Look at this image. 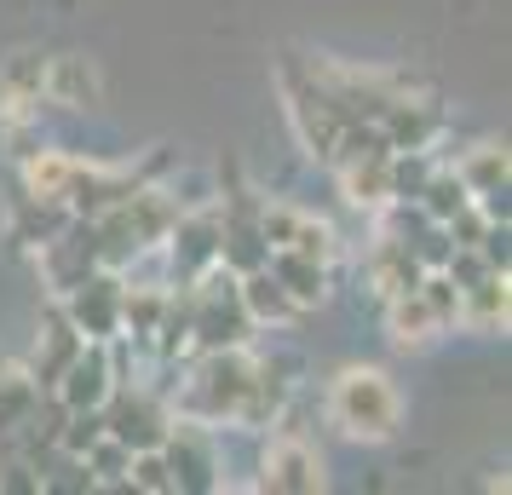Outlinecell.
I'll use <instances>...</instances> for the list:
<instances>
[{
  "label": "cell",
  "mask_w": 512,
  "mask_h": 495,
  "mask_svg": "<svg viewBox=\"0 0 512 495\" xmlns=\"http://www.w3.org/2000/svg\"><path fill=\"white\" fill-rule=\"evenodd\" d=\"M340 179H346V202H357V208H386L392 202V150L386 156L340 162Z\"/></svg>",
  "instance_id": "obj_12"
},
{
  "label": "cell",
  "mask_w": 512,
  "mask_h": 495,
  "mask_svg": "<svg viewBox=\"0 0 512 495\" xmlns=\"http://www.w3.org/2000/svg\"><path fill=\"white\" fill-rule=\"evenodd\" d=\"M282 398H288V380H282V369H271V363H254V375H248V392H242L236 421H248V426L277 421Z\"/></svg>",
  "instance_id": "obj_14"
},
{
  "label": "cell",
  "mask_w": 512,
  "mask_h": 495,
  "mask_svg": "<svg viewBox=\"0 0 512 495\" xmlns=\"http://www.w3.org/2000/svg\"><path fill=\"white\" fill-rule=\"evenodd\" d=\"M70 294V306H64V317H70L75 329H81V340H110V334H121V283L116 277H81L75 288H64Z\"/></svg>",
  "instance_id": "obj_5"
},
{
  "label": "cell",
  "mask_w": 512,
  "mask_h": 495,
  "mask_svg": "<svg viewBox=\"0 0 512 495\" xmlns=\"http://www.w3.org/2000/svg\"><path fill=\"white\" fill-rule=\"evenodd\" d=\"M162 461H167V472H173V490H213V455L196 432H185V426L173 432V426H167Z\"/></svg>",
  "instance_id": "obj_8"
},
{
  "label": "cell",
  "mask_w": 512,
  "mask_h": 495,
  "mask_svg": "<svg viewBox=\"0 0 512 495\" xmlns=\"http://www.w3.org/2000/svg\"><path fill=\"white\" fill-rule=\"evenodd\" d=\"M47 93L58 98V104H70V110H87L98 98V75L87 58H52L47 64Z\"/></svg>",
  "instance_id": "obj_16"
},
{
  "label": "cell",
  "mask_w": 512,
  "mask_h": 495,
  "mask_svg": "<svg viewBox=\"0 0 512 495\" xmlns=\"http://www.w3.org/2000/svg\"><path fill=\"white\" fill-rule=\"evenodd\" d=\"M461 323H472V329H507V271H484L478 283L461 288Z\"/></svg>",
  "instance_id": "obj_11"
},
{
  "label": "cell",
  "mask_w": 512,
  "mask_h": 495,
  "mask_svg": "<svg viewBox=\"0 0 512 495\" xmlns=\"http://www.w3.org/2000/svg\"><path fill=\"white\" fill-rule=\"evenodd\" d=\"M81 346H87V340H81V329H75L64 311H58V317L47 323V346H41V363H35V375H29V380H35V386H58V375L70 369V357L81 352Z\"/></svg>",
  "instance_id": "obj_15"
},
{
  "label": "cell",
  "mask_w": 512,
  "mask_h": 495,
  "mask_svg": "<svg viewBox=\"0 0 512 495\" xmlns=\"http://www.w3.org/2000/svg\"><path fill=\"white\" fill-rule=\"evenodd\" d=\"M0 93L12 98V104H24V98H41L47 93V58H35V52H18L6 75H0Z\"/></svg>",
  "instance_id": "obj_19"
},
{
  "label": "cell",
  "mask_w": 512,
  "mask_h": 495,
  "mask_svg": "<svg viewBox=\"0 0 512 495\" xmlns=\"http://www.w3.org/2000/svg\"><path fill=\"white\" fill-rule=\"evenodd\" d=\"M58 403L64 409H104V398L116 392V375H110V357L98 352V340L93 346H81V352L70 357V369L58 375Z\"/></svg>",
  "instance_id": "obj_6"
},
{
  "label": "cell",
  "mask_w": 512,
  "mask_h": 495,
  "mask_svg": "<svg viewBox=\"0 0 512 495\" xmlns=\"http://www.w3.org/2000/svg\"><path fill=\"white\" fill-rule=\"evenodd\" d=\"M328 415L351 438H392L403 403H397L392 380L380 375V369H346V375L334 380V392H328Z\"/></svg>",
  "instance_id": "obj_1"
},
{
  "label": "cell",
  "mask_w": 512,
  "mask_h": 495,
  "mask_svg": "<svg viewBox=\"0 0 512 495\" xmlns=\"http://www.w3.org/2000/svg\"><path fill=\"white\" fill-rule=\"evenodd\" d=\"M369 277L374 288L392 300V294H409V288H420V260H415V248L403 242V236H380V248H374V260H369Z\"/></svg>",
  "instance_id": "obj_10"
},
{
  "label": "cell",
  "mask_w": 512,
  "mask_h": 495,
  "mask_svg": "<svg viewBox=\"0 0 512 495\" xmlns=\"http://www.w3.org/2000/svg\"><path fill=\"white\" fill-rule=\"evenodd\" d=\"M259 490H277V495L323 490V455L305 438H277L265 449V461H259Z\"/></svg>",
  "instance_id": "obj_3"
},
{
  "label": "cell",
  "mask_w": 512,
  "mask_h": 495,
  "mask_svg": "<svg viewBox=\"0 0 512 495\" xmlns=\"http://www.w3.org/2000/svg\"><path fill=\"white\" fill-rule=\"evenodd\" d=\"M98 415H104V432H110L116 444H127V449H162L167 426H173L144 392H110Z\"/></svg>",
  "instance_id": "obj_4"
},
{
  "label": "cell",
  "mask_w": 512,
  "mask_h": 495,
  "mask_svg": "<svg viewBox=\"0 0 512 495\" xmlns=\"http://www.w3.org/2000/svg\"><path fill=\"white\" fill-rule=\"evenodd\" d=\"M208 265H219V225L213 219H173V271L185 277V283H196Z\"/></svg>",
  "instance_id": "obj_9"
},
{
  "label": "cell",
  "mask_w": 512,
  "mask_h": 495,
  "mask_svg": "<svg viewBox=\"0 0 512 495\" xmlns=\"http://www.w3.org/2000/svg\"><path fill=\"white\" fill-rule=\"evenodd\" d=\"M248 375H254V357H242L236 346H219V352L202 357V369L190 380V398L185 409L196 421H225L236 409H242V392H248Z\"/></svg>",
  "instance_id": "obj_2"
},
{
  "label": "cell",
  "mask_w": 512,
  "mask_h": 495,
  "mask_svg": "<svg viewBox=\"0 0 512 495\" xmlns=\"http://www.w3.org/2000/svg\"><path fill=\"white\" fill-rule=\"evenodd\" d=\"M236 294H242V311L254 317V323H282V317H294V300L282 294V283L259 265L248 277H236Z\"/></svg>",
  "instance_id": "obj_13"
},
{
  "label": "cell",
  "mask_w": 512,
  "mask_h": 495,
  "mask_svg": "<svg viewBox=\"0 0 512 495\" xmlns=\"http://www.w3.org/2000/svg\"><path fill=\"white\" fill-rule=\"evenodd\" d=\"M265 271L282 283V294H288L294 306H317V300L328 294V265L305 260V254H294V248H271V254H265Z\"/></svg>",
  "instance_id": "obj_7"
},
{
  "label": "cell",
  "mask_w": 512,
  "mask_h": 495,
  "mask_svg": "<svg viewBox=\"0 0 512 495\" xmlns=\"http://www.w3.org/2000/svg\"><path fill=\"white\" fill-rule=\"evenodd\" d=\"M386 306H392L386 317H392V340H397V346H420V340H432V334H438L432 311H426V300H420V288H409V294H392Z\"/></svg>",
  "instance_id": "obj_17"
},
{
  "label": "cell",
  "mask_w": 512,
  "mask_h": 495,
  "mask_svg": "<svg viewBox=\"0 0 512 495\" xmlns=\"http://www.w3.org/2000/svg\"><path fill=\"white\" fill-rule=\"evenodd\" d=\"M420 300H426V311H432V323H438V329L461 323V288H455V277H449V271L420 277Z\"/></svg>",
  "instance_id": "obj_20"
},
{
  "label": "cell",
  "mask_w": 512,
  "mask_h": 495,
  "mask_svg": "<svg viewBox=\"0 0 512 495\" xmlns=\"http://www.w3.org/2000/svg\"><path fill=\"white\" fill-rule=\"evenodd\" d=\"M455 173H461V185L472 190V202H478V196L507 185V150H501V144H478V150H466V162L455 167Z\"/></svg>",
  "instance_id": "obj_18"
},
{
  "label": "cell",
  "mask_w": 512,
  "mask_h": 495,
  "mask_svg": "<svg viewBox=\"0 0 512 495\" xmlns=\"http://www.w3.org/2000/svg\"><path fill=\"white\" fill-rule=\"evenodd\" d=\"M81 461H87V472H93V478H104V484H121V478H127V461H133V449L116 444V438L104 432V438H98V444L87 449Z\"/></svg>",
  "instance_id": "obj_21"
}]
</instances>
